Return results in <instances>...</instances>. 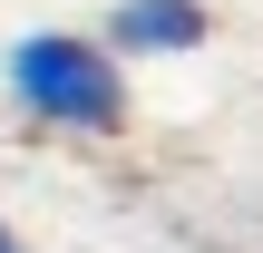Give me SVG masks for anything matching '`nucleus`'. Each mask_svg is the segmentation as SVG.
<instances>
[{"mask_svg":"<svg viewBox=\"0 0 263 253\" xmlns=\"http://www.w3.org/2000/svg\"><path fill=\"white\" fill-rule=\"evenodd\" d=\"M205 0H117L107 10V49L117 59H185V49H205Z\"/></svg>","mask_w":263,"mask_h":253,"instance_id":"2","label":"nucleus"},{"mask_svg":"<svg viewBox=\"0 0 263 253\" xmlns=\"http://www.w3.org/2000/svg\"><path fill=\"white\" fill-rule=\"evenodd\" d=\"M0 253H29V244H20V234H10V224H0Z\"/></svg>","mask_w":263,"mask_h":253,"instance_id":"3","label":"nucleus"},{"mask_svg":"<svg viewBox=\"0 0 263 253\" xmlns=\"http://www.w3.org/2000/svg\"><path fill=\"white\" fill-rule=\"evenodd\" d=\"M0 78H10V107L59 127V137H117L127 127V59L107 39H88V29H29V39H10Z\"/></svg>","mask_w":263,"mask_h":253,"instance_id":"1","label":"nucleus"}]
</instances>
